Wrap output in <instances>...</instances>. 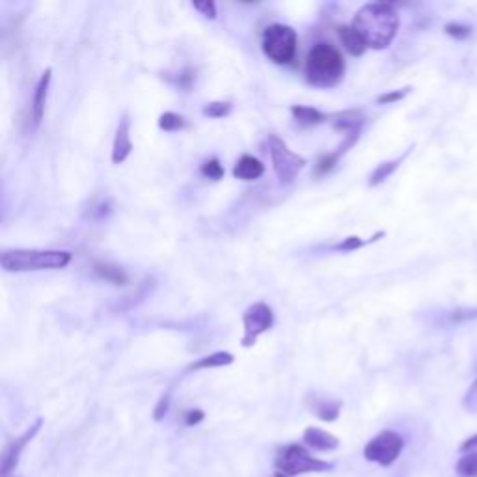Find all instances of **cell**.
<instances>
[{
	"instance_id": "f1b7e54d",
	"label": "cell",
	"mask_w": 477,
	"mask_h": 477,
	"mask_svg": "<svg viewBox=\"0 0 477 477\" xmlns=\"http://www.w3.org/2000/svg\"><path fill=\"white\" fill-rule=\"evenodd\" d=\"M192 8H194V10H198V12H200L203 17H207V19H216V4H214V2H211V0L194 2V4H192Z\"/></svg>"
},
{
	"instance_id": "8992f818",
	"label": "cell",
	"mask_w": 477,
	"mask_h": 477,
	"mask_svg": "<svg viewBox=\"0 0 477 477\" xmlns=\"http://www.w3.org/2000/svg\"><path fill=\"white\" fill-rule=\"evenodd\" d=\"M405 447V440L396 431H383L371 438L364 447V457L369 463L388 468L396 463Z\"/></svg>"
},
{
	"instance_id": "5bb4252c",
	"label": "cell",
	"mask_w": 477,
	"mask_h": 477,
	"mask_svg": "<svg viewBox=\"0 0 477 477\" xmlns=\"http://www.w3.org/2000/svg\"><path fill=\"white\" fill-rule=\"evenodd\" d=\"M263 172L265 166L259 159L252 157V155H243L233 168V176L237 179H243V181H256L263 176Z\"/></svg>"
},
{
	"instance_id": "277c9868",
	"label": "cell",
	"mask_w": 477,
	"mask_h": 477,
	"mask_svg": "<svg viewBox=\"0 0 477 477\" xmlns=\"http://www.w3.org/2000/svg\"><path fill=\"white\" fill-rule=\"evenodd\" d=\"M274 466L278 471H282L287 477L302 476V474H321V471H328L334 468L332 463L309 455V451H306L298 444L283 447L276 457Z\"/></svg>"
},
{
	"instance_id": "484cf974",
	"label": "cell",
	"mask_w": 477,
	"mask_h": 477,
	"mask_svg": "<svg viewBox=\"0 0 477 477\" xmlns=\"http://www.w3.org/2000/svg\"><path fill=\"white\" fill-rule=\"evenodd\" d=\"M444 32L455 39H468L471 36V26L460 25V23H447L444 26Z\"/></svg>"
},
{
	"instance_id": "e575fe53",
	"label": "cell",
	"mask_w": 477,
	"mask_h": 477,
	"mask_svg": "<svg viewBox=\"0 0 477 477\" xmlns=\"http://www.w3.org/2000/svg\"><path fill=\"white\" fill-rule=\"evenodd\" d=\"M474 386H476V388H477V378H476V383H474Z\"/></svg>"
},
{
	"instance_id": "4fadbf2b",
	"label": "cell",
	"mask_w": 477,
	"mask_h": 477,
	"mask_svg": "<svg viewBox=\"0 0 477 477\" xmlns=\"http://www.w3.org/2000/svg\"><path fill=\"white\" fill-rule=\"evenodd\" d=\"M332 125L336 131L345 132V136L360 134V129L364 125V114L360 110H345L334 116Z\"/></svg>"
},
{
	"instance_id": "44dd1931",
	"label": "cell",
	"mask_w": 477,
	"mask_h": 477,
	"mask_svg": "<svg viewBox=\"0 0 477 477\" xmlns=\"http://www.w3.org/2000/svg\"><path fill=\"white\" fill-rule=\"evenodd\" d=\"M458 477H477V449L465 453L455 466Z\"/></svg>"
},
{
	"instance_id": "52a82bcc",
	"label": "cell",
	"mask_w": 477,
	"mask_h": 477,
	"mask_svg": "<svg viewBox=\"0 0 477 477\" xmlns=\"http://www.w3.org/2000/svg\"><path fill=\"white\" fill-rule=\"evenodd\" d=\"M269 151L274 172H276L278 179L282 183L295 181L296 176L306 166V159L301 157L295 151L289 150L287 144L280 136H276V134H272L269 139Z\"/></svg>"
},
{
	"instance_id": "8fae6325",
	"label": "cell",
	"mask_w": 477,
	"mask_h": 477,
	"mask_svg": "<svg viewBox=\"0 0 477 477\" xmlns=\"http://www.w3.org/2000/svg\"><path fill=\"white\" fill-rule=\"evenodd\" d=\"M50 79H52V70H45L43 75L39 77L36 90H34V101H32V119H34V127H39L45 114V103H47V95H49Z\"/></svg>"
},
{
	"instance_id": "f546056e",
	"label": "cell",
	"mask_w": 477,
	"mask_h": 477,
	"mask_svg": "<svg viewBox=\"0 0 477 477\" xmlns=\"http://www.w3.org/2000/svg\"><path fill=\"white\" fill-rule=\"evenodd\" d=\"M203 418H205L203 410H200V408H192V410H187V412H185L183 421H185V425H187V427H194V425H198V423L203 421Z\"/></svg>"
},
{
	"instance_id": "cb8c5ba5",
	"label": "cell",
	"mask_w": 477,
	"mask_h": 477,
	"mask_svg": "<svg viewBox=\"0 0 477 477\" xmlns=\"http://www.w3.org/2000/svg\"><path fill=\"white\" fill-rule=\"evenodd\" d=\"M201 112H203V116H209V118H224V116L232 112V103H227V101H214V103L205 105Z\"/></svg>"
},
{
	"instance_id": "7a4b0ae2",
	"label": "cell",
	"mask_w": 477,
	"mask_h": 477,
	"mask_svg": "<svg viewBox=\"0 0 477 477\" xmlns=\"http://www.w3.org/2000/svg\"><path fill=\"white\" fill-rule=\"evenodd\" d=\"M73 254L68 250H4L0 265L6 272H30V270H54L68 267Z\"/></svg>"
},
{
	"instance_id": "1f68e13d",
	"label": "cell",
	"mask_w": 477,
	"mask_h": 477,
	"mask_svg": "<svg viewBox=\"0 0 477 477\" xmlns=\"http://www.w3.org/2000/svg\"><path fill=\"white\" fill-rule=\"evenodd\" d=\"M477 317V309H455L451 314L453 323H463V321L474 319Z\"/></svg>"
},
{
	"instance_id": "d6a6232c",
	"label": "cell",
	"mask_w": 477,
	"mask_h": 477,
	"mask_svg": "<svg viewBox=\"0 0 477 477\" xmlns=\"http://www.w3.org/2000/svg\"><path fill=\"white\" fill-rule=\"evenodd\" d=\"M474 447H477V434H474L471 438H468L466 442H463V446H460V449L463 451H468V449H474Z\"/></svg>"
},
{
	"instance_id": "ba28073f",
	"label": "cell",
	"mask_w": 477,
	"mask_h": 477,
	"mask_svg": "<svg viewBox=\"0 0 477 477\" xmlns=\"http://www.w3.org/2000/svg\"><path fill=\"white\" fill-rule=\"evenodd\" d=\"M243 325H245V336H243V347H252L261 334L272 328L274 325V314L270 306L265 302H256L243 314Z\"/></svg>"
},
{
	"instance_id": "3957f363",
	"label": "cell",
	"mask_w": 477,
	"mask_h": 477,
	"mask_svg": "<svg viewBox=\"0 0 477 477\" xmlns=\"http://www.w3.org/2000/svg\"><path fill=\"white\" fill-rule=\"evenodd\" d=\"M345 73V62L332 45L317 43L306 58V79L317 88H332Z\"/></svg>"
},
{
	"instance_id": "30bf717a",
	"label": "cell",
	"mask_w": 477,
	"mask_h": 477,
	"mask_svg": "<svg viewBox=\"0 0 477 477\" xmlns=\"http://www.w3.org/2000/svg\"><path fill=\"white\" fill-rule=\"evenodd\" d=\"M132 142H131V123L129 119L123 118L121 123L116 129V139H114L112 145V163L121 164L125 163L127 157L131 155Z\"/></svg>"
},
{
	"instance_id": "9c48e42d",
	"label": "cell",
	"mask_w": 477,
	"mask_h": 477,
	"mask_svg": "<svg viewBox=\"0 0 477 477\" xmlns=\"http://www.w3.org/2000/svg\"><path fill=\"white\" fill-rule=\"evenodd\" d=\"M41 425H43V420L39 418V420L34 421L30 427L26 429L21 436L10 440L6 446H4L2 460H0V477H10V474L17 468V465H19L21 460V455L25 451V447L28 446L32 440H34V436L39 433Z\"/></svg>"
},
{
	"instance_id": "2e32d148",
	"label": "cell",
	"mask_w": 477,
	"mask_h": 477,
	"mask_svg": "<svg viewBox=\"0 0 477 477\" xmlns=\"http://www.w3.org/2000/svg\"><path fill=\"white\" fill-rule=\"evenodd\" d=\"M341 401H328V399H319L314 396V401L309 403V408L319 420L323 421H336L341 414Z\"/></svg>"
},
{
	"instance_id": "836d02e7",
	"label": "cell",
	"mask_w": 477,
	"mask_h": 477,
	"mask_svg": "<svg viewBox=\"0 0 477 477\" xmlns=\"http://www.w3.org/2000/svg\"><path fill=\"white\" fill-rule=\"evenodd\" d=\"M274 477H287V476H285V474H282V471H276V474H274Z\"/></svg>"
},
{
	"instance_id": "ac0fdd59",
	"label": "cell",
	"mask_w": 477,
	"mask_h": 477,
	"mask_svg": "<svg viewBox=\"0 0 477 477\" xmlns=\"http://www.w3.org/2000/svg\"><path fill=\"white\" fill-rule=\"evenodd\" d=\"M291 114H293V118H295L296 121H301L304 125H319V123H323V121H327L328 119L327 114H323L321 110H317V108L302 107V105L291 107Z\"/></svg>"
},
{
	"instance_id": "d4e9b609",
	"label": "cell",
	"mask_w": 477,
	"mask_h": 477,
	"mask_svg": "<svg viewBox=\"0 0 477 477\" xmlns=\"http://www.w3.org/2000/svg\"><path fill=\"white\" fill-rule=\"evenodd\" d=\"M201 174L213 181H220L224 177V166L219 163V159H209L207 163L201 166Z\"/></svg>"
},
{
	"instance_id": "ffe728a7",
	"label": "cell",
	"mask_w": 477,
	"mask_h": 477,
	"mask_svg": "<svg viewBox=\"0 0 477 477\" xmlns=\"http://www.w3.org/2000/svg\"><path fill=\"white\" fill-rule=\"evenodd\" d=\"M94 270L103 278V280H107V282L114 283V285H125V283L129 282V278H127V274L123 272V269H119L116 265L95 263Z\"/></svg>"
},
{
	"instance_id": "e0dca14e",
	"label": "cell",
	"mask_w": 477,
	"mask_h": 477,
	"mask_svg": "<svg viewBox=\"0 0 477 477\" xmlns=\"http://www.w3.org/2000/svg\"><path fill=\"white\" fill-rule=\"evenodd\" d=\"M233 354L232 352H213V354H209V356H203L200 358L198 362H194V364L189 365V369L187 371H201V369H211V367H224V365H230L233 364Z\"/></svg>"
},
{
	"instance_id": "603a6c76",
	"label": "cell",
	"mask_w": 477,
	"mask_h": 477,
	"mask_svg": "<svg viewBox=\"0 0 477 477\" xmlns=\"http://www.w3.org/2000/svg\"><path fill=\"white\" fill-rule=\"evenodd\" d=\"M159 127L166 132H176L185 129V127H187V121H185L183 116H179V114L176 112H164L163 116L159 118Z\"/></svg>"
},
{
	"instance_id": "5b68a950",
	"label": "cell",
	"mask_w": 477,
	"mask_h": 477,
	"mask_svg": "<svg viewBox=\"0 0 477 477\" xmlns=\"http://www.w3.org/2000/svg\"><path fill=\"white\" fill-rule=\"evenodd\" d=\"M298 38L296 32L287 25H270L265 28L261 47L265 57L274 63H289L296 54Z\"/></svg>"
},
{
	"instance_id": "83f0119b",
	"label": "cell",
	"mask_w": 477,
	"mask_h": 477,
	"mask_svg": "<svg viewBox=\"0 0 477 477\" xmlns=\"http://www.w3.org/2000/svg\"><path fill=\"white\" fill-rule=\"evenodd\" d=\"M410 92V88H403V90H396V92H388V94H383L377 97L378 105H392V103H397L407 97V94Z\"/></svg>"
},
{
	"instance_id": "4dcf8cb0",
	"label": "cell",
	"mask_w": 477,
	"mask_h": 477,
	"mask_svg": "<svg viewBox=\"0 0 477 477\" xmlns=\"http://www.w3.org/2000/svg\"><path fill=\"white\" fill-rule=\"evenodd\" d=\"M170 408V392H166L161 399H159L157 407H155V410H153V418H155V421H161L166 416V412H168Z\"/></svg>"
},
{
	"instance_id": "d6986e66",
	"label": "cell",
	"mask_w": 477,
	"mask_h": 477,
	"mask_svg": "<svg viewBox=\"0 0 477 477\" xmlns=\"http://www.w3.org/2000/svg\"><path fill=\"white\" fill-rule=\"evenodd\" d=\"M410 151L412 150H407L405 153H403L401 157H397L396 161H389V163H383V164H378V168L371 174V177H369V185L371 187H377V185H380L383 181H386L394 172H396L397 168H399V164L405 161V159L410 155Z\"/></svg>"
},
{
	"instance_id": "7402d4cb",
	"label": "cell",
	"mask_w": 477,
	"mask_h": 477,
	"mask_svg": "<svg viewBox=\"0 0 477 477\" xmlns=\"http://www.w3.org/2000/svg\"><path fill=\"white\" fill-rule=\"evenodd\" d=\"M380 237H384V232H378L375 237H371L369 241H362L360 237H347L343 238L341 243H338V245L332 246V250H338V252H352V250H358V248H362V246L369 245V243H375V241H378Z\"/></svg>"
},
{
	"instance_id": "6da1fadb",
	"label": "cell",
	"mask_w": 477,
	"mask_h": 477,
	"mask_svg": "<svg viewBox=\"0 0 477 477\" xmlns=\"http://www.w3.org/2000/svg\"><path fill=\"white\" fill-rule=\"evenodd\" d=\"M351 26L362 36L367 47L383 50L396 39L399 30V15L392 4L369 2L358 10Z\"/></svg>"
},
{
	"instance_id": "4316f807",
	"label": "cell",
	"mask_w": 477,
	"mask_h": 477,
	"mask_svg": "<svg viewBox=\"0 0 477 477\" xmlns=\"http://www.w3.org/2000/svg\"><path fill=\"white\" fill-rule=\"evenodd\" d=\"M339 157H341V155H339L338 151H336V153H330V155H325V157H321L317 166H315V174H317V176H323V174L330 172Z\"/></svg>"
},
{
	"instance_id": "9a60e30c",
	"label": "cell",
	"mask_w": 477,
	"mask_h": 477,
	"mask_svg": "<svg viewBox=\"0 0 477 477\" xmlns=\"http://www.w3.org/2000/svg\"><path fill=\"white\" fill-rule=\"evenodd\" d=\"M338 36L341 39V43L345 47V50L352 57H362L367 49V45L362 39V36L358 34L352 26H339Z\"/></svg>"
},
{
	"instance_id": "7c38bea8",
	"label": "cell",
	"mask_w": 477,
	"mask_h": 477,
	"mask_svg": "<svg viewBox=\"0 0 477 477\" xmlns=\"http://www.w3.org/2000/svg\"><path fill=\"white\" fill-rule=\"evenodd\" d=\"M304 442L306 446L314 447L317 451H334L339 447L338 436H334L328 431H323L319 427H308L304 431Z\"/></svg>"
}]
</instances>
